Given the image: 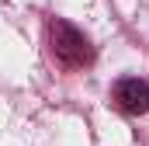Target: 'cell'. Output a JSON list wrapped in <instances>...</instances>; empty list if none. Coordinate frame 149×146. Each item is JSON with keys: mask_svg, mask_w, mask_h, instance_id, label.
<instances>
[{"mask_svg": "<svg viewBox=\"0 0 149 146\" xmlns=\"http://www.w3.org/2000/svg\"><path fill=\"white\" fill-rule=\"evenodd\" d=\"M49 42H52L56 59L63 66H70V70H80V66H90L94 63V49H90L87 35L80 28H73L70 21H63V18H56L49 25Z\"/></svg>", "mask_w": 149, "mask_h": 146, "instance_id": "cell-1", "label": "cell"}, {"mask_svg": "<svg viewBox=\"0 0 149 146\" xmlns=\"http://www.w3.org/2000/svg\"><path fill=\"white\" fill-rule=\"evenodd\" d=\"M111 98L125 115H146L149 111V84L139 80V77H125V80L114 84Z\"/></svg>", "mask_w": 149, "mask_h": 146, "instance_id": "cell-2", "label": "cell"}]
</instances>
